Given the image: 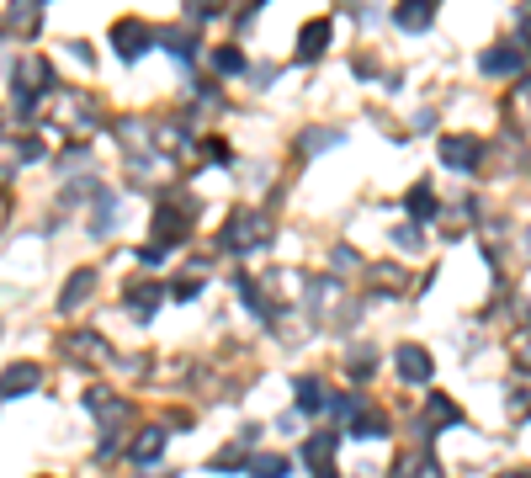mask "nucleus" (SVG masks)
Listing matches in <instances>:
<instances>
[{
  "label": "nucleus",
  "mask_w": 531,
  "mask_h": 478,
  "mask_svg": "<svg viewBox=\"0 0 531 478\" xmlns=\"http://www.w3.org/2000/svg\"><path fill=\"white\" fill-rule=\"evenodd\" d=\"M271 213L266 208H239L229 223H223V250H234V255H255V250H266V239H271Z\"/></svg>",
  "instance_id": "1"
},
{
  "label": "nucleus",
  "mask_w": 531,
  "mask_h": 478,
  "mask_svg": "<svg viewBox=\"0 0 531 478\" xmlns=\"http://www.w3.org/2000/svg\"><path fill=\"white\" fill-rule=\"evenodd\" d=\"M191 223H197V208H186V202H160L154 218H149V234H154V245H181V239L191 234Z\"/></svg>",
  "instance_id": "2"
},
{
  "label": "nucleus",
  "mask_w": 531,
  "mask_h": 478,
  "mask_svg": "<svg viewBox=\"0 0 531 478\" xmlns=\"http://www.w3.org/2000/svg\"><path fill=\"white\" fill-rule=\"evenodd\" d=\"M394 367H399V378L415 383V388H426V383L436 378V362H431L426 346H399V351H394Z\"/></svg>",
  "instance_id": "3"
},
{
  "label": "nucleus",
  "mask_w": 531,
  "mask_h": 478,
  "mask_svg": "<svg viewBox=\"0 0 531 478\" xmlns=\"http://www.w3.org/2000/svg\"><path fill=\"white\" fill-rule=\"evenodd\" d=\"M441 160H447L452 170H479V160H484V138H473V133H452V138H441Z\"/></svg>",
  "instance_id": "4"
},
{
  "label": "nucleus",
  "mask_w": 531,
  "mask_h": 478,
  "mask_svg": "<svg viewBox=\"0 0 531 478\" xmlns=\"http://www.w3.org/2000/svg\"><path fill=\"white\" fill-rule=\"evenodd\" d=\"M149 43H154V32H149V27H144V21H133V16H128V21H117V27H112V48H117V53H122V59H138V53H144V48H149Z\"/></svg>",
  "instance_id": "5"
},
{
  "label": "nucleus",
  "mask_w": 531,
  "mask_h": 478,
  "mask_svg": "<svg viewBox=\"0 0 531 478\" xmlns=\"http://www.w3.org/2000/svg\"><path fill=\"white\" fill-rule=\"evenodd\" d=\"M59 351H64V357H74V362H101V357H106V341H101V335H90V330H80V335H64V341H59Z\"/></svg>",
  "instance_id": "6"
},
{
  "label": "nucleus",
  "mask_w": 531,
  "mask_h": 478,
  "mask_svg": "<svg viewBox=\"0 0 531 478\" xmlns=\"http://www.w3.org/2000/svg\"><path fill=\"white\" fill-rule=\"evenodd\" d=\"M431 16H436V5H431V0H399V11H394V21H399L404 32H426V27H431Z\"/></svg>",
  "instance_id": "7"
},
{
  "label": "nucleus",
  "mask_w": 531,
  "mask_h": 478,
  "mask_svg": "<svg viewBox=\"0 0 531 478\" xmlns=\"http://www.w3.org/2000/svg\"><path fill=\"white\" fill-rule=\"evenodd\" d=\"M90 287H96V271H90V266H85V271H74V277L64 282V293H59V309H64V314H69V309H80V303L90 298Z\"/></svg>",
  "instance_id": "8"
},
{
  "label": "nucleus",
  "mask_w": 531,
  "mask_h": 478,
  "mask_svg": "<svg viewBox=\"0 0 531 478\" xmlns=\"http://www.w3.org/2000/svg\"><path fill=\"white\" fill-rule=\"evenodd\" d=\"M37 378H43V372H37L32 362H16V367H5V378H0V394H5V399H11V394H32Z\"/></svg>",
  "instance_id": "9"
},
{
  "label": "nucleus",
  "mask_w": 531,
  "mask_h": 478,
  "mask_svg": "<svg viewBox=\"0 0 531 478\" xmlns=\"http://www.w3.org/2000/svg\"><path fill=\"white\" fill-rule=\"evenodd\" d=\"M160 452H165V431H160V426L138 431V442H133V463H138V468H154Z\"/></svg>",
  "instance_id": "10"
},
{
  "label": "nucleus",
  "mask_w": 531,
  "mask_h": 478,
  "mask_svg": "<svg viewBox=\"0 0 531 478\" xmlns=\"http://www.w3.org/2000/svg\"><path fill=\"white\" fill-rule=\"evenodd\" d=\"M298 410L324 415V410H330V388H324V383H314V378H298Z\"/></svg>",
  "instance_id": "11"
},
{
  "label": "nucleus",
  "mask_w": 531,
  "mask_h": 478,
  "mask_svg": "<svg viewBox=\"0 0 531 478\" xmlns=\"http://www.w3.org/2000/svg\"><path fill=\"white\" fill-rule=\"evenodd\" d=\"M479 69H484V74H516V69H521V53H516V48H489V53L479 59Z\"/></svg>",
  "instance_id": "12"
},
{
  "label": "nucleus",
  "mask_w": 531,
  "mask_h": 478,
  "mask_svg": "<svg viewBox=\"0 0 531 478\" xmlns=\"http://www.w3.org/2000/svg\"><path fill=\"white\" fill-rule=\"evenodd\" d=\"M324 43H330V21H308V27H303V43H298V59L308 64L314 53H324Z\"/></svg>",
  "instance_id": "13"
},
{
  "label": "nucleus",
  "mask_w": 531,
  "mask_h": 478,
  "mask_svg": "<svg viewBox=\"0 0 531 478\" xmlns=\"http://www.w3.org/2000/svg\"><path fill=\"white\" fill-rule=\"evenodd\" d=\"M245 468H250V478H287V468H293V463H287L282 452H261V458H250Z\"/></svg>",
  "instance_id": "14"
},
{
  "label": "nucleus",
  "mask_w": 531,
  "mask_h": 478,
  "mask_svg": "<svg viewBox=\"0 0 531 478\" xmlns=\"http://www.w3.org/2000/svg\"><path fill=\"white\" fill-rule=\"evenodd\" d=\"M160 293H165V287H154V282H149V287H133V298H128V309H133V314L144 319V314H154V309H160Z\"/></svg>",
  "instance_id": "15"
},
{
  "label": "nucleus",
  "mask_w": 531,
  "mask_h": 478,
  "mask_svg": "<svg viewBox=\"0 0 531 478\" xmlns=\"http://www.w3.org/2000/svg\"><path fill=\"white\" fill-rule=\"evenodd\" d=\"M410 213H415L420 223H426V218H436V197H431V186H426V181L410 192Z\"/></svg>",
  "instance_id": "16"
},
{
  "label": "nucleus",
  "mask_w": 531,
  "mask_h": 478,
  "mask_svg": "<svg viewBox=\"0 0 531 478\" xmlns=\"http://www.w3.org/2000/svg\"><path fill=\"white\" fill-rule=\"evenodd\" d=\"M431 415H436V420H431V426H463V410H457V404H452V399H441V394H436V399H431Z\"/></svg>",
  "instance_id": "17"
},
{
  "label": "nucleus",
  "mask_w": 531,
  "mask_h": 478,
  "mask_svg": "<svg viewBox=\"0 0 531 478\" xmlns=\"http://www.w3.org/2000/svg\"><path fill=\"white\" fill-rule=\"evenodd\" d=\"M351 436L378 442V436H388V420H378V415H356V420H351Z\"/></svg>",
  "instance_id": "18"
},
{
  "label": "nucleus",
  "mask_w": 531,
  "mask_h": 478,
  "mask_svg": "<svg viewBox=\"0 0 531 478\" xmlns=\"http://www.w3.org/2000/svg\"><path fill=\"white\" fill-rule=\"evenodd\" d=\"M160 43H165L176 59H191V53H197V37H186V32H160Z\"/></svg>",
  "instance_id": "19"
},
{
  "label": "nucleus",
  "mask_w": 531,
  "mask_h": 478,
  "mask_svg": "<svg viewBox=\"0 0 531 478\" xmlns=\"http://www.w3.org/2000/svg\"><path fill=\"white\" fill-rule=\"evenodd\" d=\"M213 64H218V74H239V69H245V53H239V48H218Z\"/></svg>",
  "instance_id": "20"
},
{
  "label": "nucleus",
  "mask_w": 531,
  "mask_h": 478,
  "mask_svg": "<svg viewBox=\"0 0 531 478\" xmlns=\"http://www.w3.org/2000/svg\"><path fill=\"white\" fill-rule=\"evenodd\" d=\"M213 468H218V474H234V468H245V452H239V447H223V452L213 458Z\"/></svg>",
  "instance_id": "21"
},
{
  "label": "nucleus",
  "mask_w": 531,
  "mask_h": 478,
  "mask_svg": "<svg viewBox=\"0 0 531 478\" xmlns=\"http://www.w3.org/2000/svg\"><path fill=\"white\" fill-rule=\"evenodd\" d=\"M138 261H144V266H160V261H165V245H154V239H149V245L138 250Z\"/></svg>",
  "instance_id": "22"
},
{
  "label": "nucleus",
  "mask_w": 531,
  "mask_h": 478,
  "mask_svg": "<svg viewBox=\"0 0 531 478\" xmlns=\"http://www.w3.org/2000/svg\"><path fill=\"white\" fill-rule=\"evenodd\" d=\"M388 478H420V463H415V458H399V463H394V474Z\"/></svg>",
  "instance_id": "23"
},
{
  "label": "nucleus",
  "mask_w": 531,
  "mask_h": 478,
  "mask_svg": "<svg viewBox=\"0 0 531 478\" xmlns=\"http://www.w3.org/2000/svg\"><path fill=\"white\" fill-rule=\"evenodd\" d=\"M218 11V0H186V16H213Z\"/></svg>",
  "instance_id": "24"
},
{
  "label": "nucleus",
  "mask_w": 531,
  "mask_h": 478,
  "mask_svg": "<svg viewBox=\"0 0 531 478\" xmlns=\"http://www.w3.org/2000/svg\"><path fill=\"white\" fill-rule=\"evenodd\" d=\"M500 478H531V474H500Z\"/></svg>",
  "instance_id": "25"
},
{
  "label": "nucleus",
  "mask_w": 531,
  "mask_h": 478,
  "mask_svg": "<svg viewBox=\"0 0 531 478\" xmlns=\"http://www.w3.org/2000/svg\"><path fill=\"white\" fill-rule=\"evenodd\" d=\"M319 478H335V468H324V474H319Z\"/></svg>",
  "instance_id": "26"
},
{
  "label": "nucleus",
  "mask_w": 531,
  "mask_h": 478,
  "mask_svg": "<svg viewBox=\"0 0 531 478\" xmlns=\"http://www.w3.org/2000/svg\"><path fill=\"white\" fill-rule=\"evenodd\" d=\"M250 5H261V0H250Z\"/></svg>",
  "instance_id": "27"
}]
</instances>
